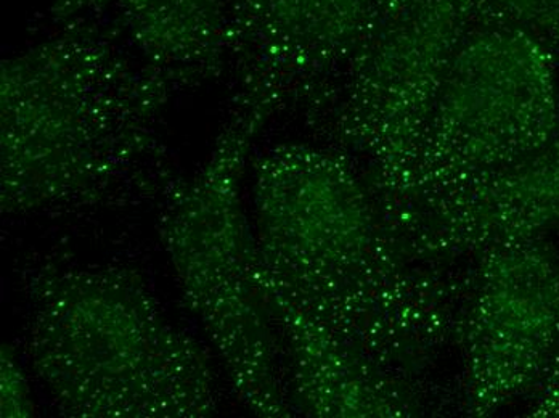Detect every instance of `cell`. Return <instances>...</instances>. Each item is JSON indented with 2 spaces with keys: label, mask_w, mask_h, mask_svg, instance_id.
<instances>
[{
  "label": "cell",
  "mask_w": 559,
  "mask_h": 418,
  "mask_svg": "<svg viewBox=\"0 0 559 418\" xmlns=\"http://www.w3.org/2000/svg\"><path fill=\"white\" fill-rule=\"evenodd\" d=\"M262 270L391 373L452 339L466 278L418 260L367 178L333 145L282 142L252 166Z\"/></svg>",
  "instance_id": "obj_1"
},
{
  "label": "cell",
  "mask_w": 559,
  "mask_h": 418,
  "mask_svg": "<svg viewBox=\"0 0 559 418\" xmlns=\"http://www.w3.org/2000/svg\"><path fill=\"white\" fill-rule=\"evenodd\" d=\"M176 89L105 20L57 26L3 60L2 210L91 205L145 180Z\"/></svg>",
  "instance_id": "obj_2"
},
{
  "label": "cell",
  "mask_w": 559,
  "mask_h": 418,
  "mask_svg": "<svg viewBox=\"0 0 559 418\" xmlns=\"http://www.w3.org/2000/svg\"><path fill=\"white\" fill-rule=\"evenodd\" d=\"M31 297V362L68 416L216 413L210 358L166 318L138 275L115 267H49L33 282Z\"/></svg>",
  "instance_id": "obj_3"
},
{
  "label": "cell",
  "mask_w": 559,
  "mask_h": 418,
  "mask_svg": "<svg viewBox=\"0 0 559 418\" xmlns=\"http://www.w3.org/2000/svg\"><path fill=\"white\" fill-rule=\"evenodd\" d=\"M269 120L261 108L237 101L207 162L168 193L159 232L183 298L241 403L258 416L288 417L277 330L241 196L252 141Z\"/></svg>",
  "instance_id": "obj_4"
},
{
  "label": "cell",
  "mask_w": 559,
  "mask_h": 418,
  "mask_svg": "<svg viewBox=\"0 0 559 418\" xmlns=\"http://www.w3.org/2000/svg\"><path fill=\"white\" fill-rule=\"evenodd\" d=\"M555 64L557 53L523 31L477 25L469 33L386 211L399 230L423 203L526 155L555 134Z\"/></svg>",
  "instance_id": "obj_5"
},
{
  "label": "cell",
  "mask_w": 559,
  "mask_h": 418,
  "mask_svg": "<svg viewBox=\"0 0 559 418\" xmlns=\"http://www.w3.org/2000/svg\"><path fill=\"white\" fill-rule=\"evenodd\" d=\"M477 25L475 0H399L308 110L330 145L364 159L384 211L414 162L450 64Z\"/></svg>",
  "instance_id": "obj_6"
},
{
  "label": "cell",
  "mask_w": 559,
  "mask_h": 418,
  "mask_svg": "<svg viewBox=\"0 0 559 418\" xmlns=\"http://www.w3.org/2000/svg\"><path fill=\"white\" fill-rule=\"evenodd\" d=\"M473 258L452 339L463 414L483 418L537 389L559 356V250L535 239Z\"/></svg>",
  "instance_id": "obj_7"
},
{
  "label": "cell",
  "mask_w": 559,
  "mask_h": 418,
  "mask_svg": "<svg viewBox=\"0 0 559 418\" xmlns=\"http://www.w3.org/2000/svg\"><path fill=\"white\" fill-rule=\"evenodd\" d=\"M399 0H230L240 100L312 107Z\"/></svg>",
  "instance_id": "obj_8"
},
{
  "label": "cell",
  "mask_w": 559,
  "mask_h": 418,
  "mask_svg": "<svg viewBox=\"0 0 559 418\" xmlns=\"http://www.w3.org/2000/svg\"><path fill=\"white\" fill-rule=\"evenodd\" d=\"M559 226V126L540 147L419 205L402 230L418 260L439 264L497 244L545 239Z\"/></svg>",
  "instance_id": "obj_9"
},
{
  "label": "cell",
  "mask_w": 559,
  "mask_h": 418,
  "mask_svg": "<svg viewBox=\"0 0 559 418\" xmlns=\"http://www.w3.org/2000/svg\"><path fill=\"white\" fill-rule=\"evenodd\" d=\"M262 287L288 363L286 390L299 413L322 418L417 416L419 407L404 382L317 321L264 270Z\"/></svg>",
  "instance_id": "obj_10"
},
{
  "label": "cell",
  "mask_w": 559,
  "mask_h": 418,
  "mask_svg": "<svg viewBox=\"0 0 559 418\" xmlns=\"http://www.w3.org/2000/svg\"><path fill=\"white\" fill-rule=\"evenodd\" d=\"M105 22L145 67L177 87L231 63L230 0H107Z\"/></svg>",
  "instance_id": "obj_11"
},
{
  "label": "cell",
  "mask_w": 559,
  "mask_h": 418,
  "mask_svg": "<svg viewBox=\"0 0 559 418\" xmlns=\"http://www.w3.org/2000/svg\"><path fill=\"white\" fill-rule=\"evenodd\" d=\"M479 25L508 26L559 53V0H475Z\"/></svg>",
  "instance_id": "obj_12"
},
{
  "label": "cell",
  "mask_w": 559,
  "mask_h": 418,
  "mask_svg": "<svg viewBox=\"0 0 559 418\" xmlns=\"http://www.w3.org/2000/svg\"><path fill=\"white\" fill-rule=\"evenodd\" d=\"M33 413L29 389L9 346L2 349V416L28 417Z\"/></svg>",
  "instance_id": "obj_13"
},
{
  "label": "cell",
  "mask_w": 559,
  "mask_h": 418,
  "mask_svg": "<svg viewBox=\"0 0 559 418\" xmlns=\"http://www.w3.org/2000/svg\"><path fill=\"white\" fill-rule=\"evenodd\" d=\"M50 15L56 26L105 20L107 0H50Z\"/></svg>",
  "instance_id": "obj_14"
},
{
  "label": "cell",
  "mask_w": 559,
  "mask_h": 418,
  "mask_svg": "<svg viewBox=\"0 0 559 418\" xmlns=\"http://www.w3.org/2000/svg\"><path fill=\"white\" fill-rule=\"evenodd\" d=\"M531 417L559 418V356L537 389L532 391Z\"/></svg>",
  "instance_id": "obj_15"
}]
</instances>
